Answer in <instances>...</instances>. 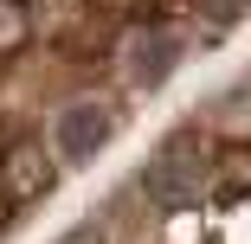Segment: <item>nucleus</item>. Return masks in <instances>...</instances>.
<instances>
[{
	"mask_svg": "<svg viewBox=\"0 0 251 244\" xmlns=\"http://www.w3.org/2000/svg\"><path fill=\"white\" fill-rule=\"evenodd\" d=\"M206 186H213V155H206V141H200L193 129L168 135L161 148L148 155V167H142V193H148L155 206H168V212L200 206Z\"/></svg>",
	"mask_w": 251,
	"mask_h": 244,
	"instance_id": "obj_1",
	"label": "nucleus"
},
{
	"mask_svg": "<svg viewBox=\"0 0 251 244\" xmlns=\"http://www.w3.org/2000/svg\"><path fill=\"white\" fill-rule=\"evenodd\" d=\"M110 129H116L110 103L77 96V103H65V110H58V122H52V148H65V161H71V167H84V161H97V148L110 141Z\"/></svg>",
	"mask_w": 251,
	"mask_h": 244,
	"instance_id": "obj_2",
	"label": "nucleus"
},
{
	"mask_svg": "<svg viewBox=\"0 0 251 244\" xmlns=\"http://www.w3.org/2000/svg\"><path fill=\"white\" fill-rule=\"evenodd\" d=\"M52 174H58L52 148H45V141H32V135H20L13 148L0 155V186H7V200H13V206L45 200V193H52Z\"/></svg>",
	"mask_w": 251,
	"mask_h": 244,
	"instance_id": "obj_3",
	"label": "nucleus"
},
{
	"mask_svg": "<svg viewBox=\"0 0 251 244\" xmlns=\"http://www.w3.org/2000/svg\"><path fill=\"white\" fill-rule=\"evenodd\" d=\"M174 65H180L174 32L142 26V32H129V39H123V71H129V84H135V90H161V84L174 77Z\"/></svg>",
	"mask_w": 251,
	"mask_h": 244,
	"instance_id": "obj_4",
	"label": "nucleus"
},
{
	"mask_svg": "<svg viewBox=\"0 0 251 244\" xmlns=\"http://www.w3.org/2000/svg\"><path fill=\"white\" fill-rule=\"evenodd\" d=\"M213 186L219 200H251V141H226L213 155Z\"/></svg>",
	"mask_w": 251,
	"mask_h": 244,
	"instance_id": "obj_5",
	"label": "nucleus"
},
{
	"mask_svg": "<svg viewBox=\"0 0 251 244\" xmlns=\"http://www.w3.org/2000/svg\"><path fill=\"white\" fill-rule=\"evenodd\" d=\"M26 39H32V20H26V7H20V0H0V58H7V52H20Z\"/></svg>",
	"mask_w": 251,
	"mask_h": 244,
	"instance_id": "obj_6",
	"label": "nucleus"
},
{
	"mask_svg": "<svg viewBox=\"0 0 251 244\" xmlns=\"http://www.w3.org/2000/svg\"><path fill=\"white\" fill-rule=\"evenodd\" d=\"M200 13H206L213 26H238V20L251 13V0H200Z\"/></svg>",
	"mask_w": 251,
	"mask_h": 244,
	"instance_id": "obj_7",
	"label": "nucleus"
},
{
	"mask_svg": "<svg viewBox=\"0 0 251 244\" xmlns=\"http://www.w3.org/2000/svg\"><path fill=\"white\" fill-rule=\"evenodd\" d=\"M58 244H103V219H84L77 231H65Z\"/></svg>",
	"mask_w": 251,
	"mask_h": 244,
	"instance_id": "obj_8",
	"label": "nucleus"
},
{
	"mask_svg": "<svg viewBox=\"0 0 251 244\" xmlns=\"http://www.w3.org/2000/svg\"><path fill=\"white\" fill-rule=\"evenodd\" d=\"M7 212H13V200H7V186H0V225H7Z\"/></svg>",
	"mask_w": 251,
	"mask_h": 244,
	"instance_id": "obj_9",
	"label": "nucleus"
}]
</instances>
